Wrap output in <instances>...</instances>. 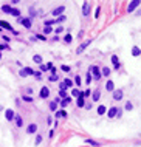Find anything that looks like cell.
Returning <instances> with one entry per match:
<instances>
[{"mask_svg":"<svg viewBox=\"0 0 141 147\" xmlns=\"http://www.w3.org/2000/svg\"><path fill=\"white\" fill-rule=\"evenodd\" d=\"M39 98H42V99H47V98H50V88L44 85L42 88H40V91H39Z\"/></svg>","mask_w":141,"mask_h":147,"instance_id":"6","label":"cell"},{"mask_svg":"<svg viewBox=\"0 0 141 147\" xmlns=\"http://www.w3.org/2000/svg\"><path fill=\"white\" fill-rule=\"evenodd\" d=\"M62 31H64V26H57V28L54 29V33H56V34H61Z\"/></svg>","mask_w":141,"mask_h":147,"instance_id":"47","label":"cell"},{"mask_svg":"<svg viewBox=\"0 0 141 147\" xmlns=\"http://www.w3.org/2000/svg\"><path fill=\"white\" fill-rule=\"evenodd\" d=\"M76 105H78V107L79 108H82V107H84V105H85V99H84V96H79V98H76Z\"/></svg>","mask_w":141,"mask_h":147,"instance_id":"15","label":"cell"},{"mask_svg":"<svg viewBox=\"0 0 141 147\" xmlns=\"http://www.w3.org/2000/svg\"><path fill=\"white\" fill-rule=\"evenodd\" d=\"M96 111H98V115H99V116H102V115H105L107 108H105V105H99V107L96 108Z\"/></svg>","mask_w":141,"mask_h":147,"instance_id":"26","label":"cell"},{"mask_svg":"<svg viewBox=\"0 0 141 147\" xmlns=\"http://www.w3.org/2000/svg\"><path fill=\"white\" fill-rule=\"evenodd\" d=\"M85 144H89V146H93V147H101V144L98 143V141H95V139H90V138H87L85 141H84Z\"/></svg>","mask_w":141,"mask_h":147,"instance_id":"17","label":"cell"},{"mask_svg":"<svg viewBox=\"0 0 141 147\" xmlns=\"http://www.w3.org/2000/svg\"><path fill=\"white\" fill-rule=\"evenodd\" d=\"M45 67H47V70H51V68H53V63H51V62H48Z\"/></svg>","mask_w":141,"mask_h":147,"instance_id":"54","label":"cell"},{"mask_svg":"<svg viewBox=\"0 0 141 147\" xmlns=\"http://www.w3.org/2000/svg\"><path fill=\"white\" fill-rule=\"evenodd\" d=\"M11 16H14V17H17V19H19V17H20V9L13 8V9H11Z\"/></svg>","mask_w":141,"mask_h":147,"instance_id":"31","label":"cell"},{"mask_svg":"<svg viewBox=\"0 0 141 147\" xmlns=\"http://www.w3.org/2000/svg\"><path fill=\"white\" fill-rule=\"evenodd\" d=\"M112 93H113V95H112V98H113L115 101H121V99H122V96H124V90H122V88H118V90H113Z\"/></svg>","mask_w":141,"mask_h":147,"instance_id":"5","label":"cell"},{"mask_svg":"<svg viewBox=\"0 0 141 147\" xmlns=\"http://www.w3.org/2000/svg\"><path fill=\"white\" fill-rule=\"evenodd\" d=\"M53 122H54V121H53V118H51V116H48V118H47V124H48V126H51Z\"/></svg>","mask_w":141,"mask_h":147,"instance_id":"49","label":"cell"},{"mask_svg":"<svg viewBox=\"0 0 141 147\" xmlns=\"http://www.w3.org/2000/svg\"><path fill=\"white\" fill-rule=\"evenodd\" d=\"M82 95V91H79L78 88H71V93H70V98H79Z\"/></svg>","mask_w":141,"mask_h":147,"instance_id":"21","label":"cell"},{"mask_svg":"<svg viewBox=\"0 0 141 147\" xmlns=\"http://www.w3.org/2000/svg\"><path fill=\"white\" fill-rule=\"evenodd\" d=\"M33 73H34L33 68H30V67H23L20 71H19V76H20V78H28V76H33Z\"/></svg>","mask_w":141,"mask_h":147,"instance_id":"3","label":"cell"},{"mask_svg":"<svg viewBox=\"0 0 141 147\" xmlns=\"http://www.w3.org/2000/svg\"><path fill=\"white\" fill-rule=\"evenodd\" d=\"M26 133H28V135H34V133H37V124H36V122H31V124L26 127Z\"/></svg>","mask_w":141,"mask_h":147,"instance_id":"10","label":"cell"},{"mask_svg":"<svg viewBox=\"0 0 141 147\" xmlns=\"http://www.w3.org/2000/svg\"><path fill=\"white\" fill-rule=\"evenodd\" d=\"M14 122H16L17 127H23V119H22L20 115H16V116H14Z\"/></svg>","mask_w":141,"mask_h":147,"instance_id":"18","label":"cell"},{"mask_svg":"<svg viewBox=\"0 0 141 147\" xmlns=\"http://www.w3.org/2000/svg\"><path fill=\"white\" fill-rule=\"evenodd\" d=\"M2 37H3L5 42H9V37H8V36H2Z\"/></svg>","mask_w":141,"mask_h":147,"instance_id":"55","label":"cell"},{"mask_svg":"<svg viewBox=\"0 0 141 147\" xmlns=\"http://www.w3.org/2000/svg\"><path fill=\"white\" fill-rule=\"evenodd\" d=\"M0 59H2V53H0Z\"/></svg>","mask_w":141,"mask_h":147,"instance_id":"57","label":"cell"},{"mask_svg":"<svg viewBox=\"0 0 141 147\" xmlns=\"http://www.w3.org/2000/svg\"><path fill=\"white\" fill-rule=\"evenodd\" d=\"M22 99H23L25 102H33V98H31V96H23Z\"/></svg>","mask_w":141,"mask_h":147,"instance_id":"46","label":"cell"},{"mask_svg":"<svg viewBox=\"0 0 141 147\" xmlns=\"http://www.w3.org/2000/svg\"><path fill=\"white\" fill-rule=\"evenodd\" d=\"M61 70H62V71H70V67H68V65H62Z\"/></svg>","mask_w":141,"mask_h":147,"instance_id":"51","label":"cell"},{"mask_svg":"<svg viewBox=\"0 0 141 147\" xmlns=\"http://www.w3.org/2000/svg\"><path fill=\"white\" fill-rule=\"evenodd\" d=\"M33 76H34L36 79H40V78H42V73H40V71H34V73H33Z\"/></svg>","mask_w":141,"mask_h":147,"instance_id":"43","label":"cell"},{"mask_svg":"<svg viewBox=\"0 0 141 147\" xmlns=\"http://www.w3.org/2000/svg\"><path fill=\"white\" fill-rule=\"evenodd\" d=\"M37 16H39V13L36 11V8H30V19H34Z\"/></svg>","mask_w":141,"mask_h":147,"instance_id":"30","label":"cell"},{"mask_svg":"<svg viewBox=\"0 0 141 147\" xmlns=\"http://www.w3.org/2000/svg\"><path fill=\"white\" fill-rule=\"evenodd\" d=\"M54 23H56V22H54V19H50V20H45V22H44V25H45V26H51V25H54Z\"/></svg>","mask_w":141,"mask_h":147,"instance_id":"39","label":"cell"},{"mask_svg":"<svg viewBox=\"0 0 141 147\" xmlns=\"http://www.w3.org/2000/svg\"><path fill=\"white\" fill-rule=\"evenodd\" d=\"M61 118H67L65 110H56V119H61Z\"/></svg>","mask_w":141,"mask_h":147,"instance_id":"22","label":"cell"},{"mask_svg":"<svg viewBox=\"0 0 141 147\" xmlns=\"http://www.w3.org/2000/svg\"><path fill=\"white\" fill-rule=\"evenodd\" d=\"M14 116H16V113H14L13 108H5V118H6V121L13 122L14 121Z\"/></svg>","mask_w":141,"mask_h":147,"instance_id":"7","label":"cell"},{"mask_svg":"<svg viewBox=\"0 0 141 147\" xmlns=\"http://www.w3.org/2000/svg\"><path fill=\"white\" fill-rule=\"evenodd\" d=\"M122 116V110L121 108H118V113H116V118H121Z\"/></svg>","mask_w":141,"mask_h":147,"instance_id":"53","label":"cell"},{"mask_svg":"<svg viewBox=\"0 0 141 147\" xmlns=\"http://www.w3.org/2000/svg\"><path fill=\"white\" fill-rule=\"evenodd\" d=\"M90 95H92V90H90V88H87L85 91H82V96H84V99H87Z\"/></svg>","mask_w":141,"mask_h":147,"instance_id":"38","label":"cell"},{"mask_svg":"<svg viewBox=\"0 0 141 147\" xmlns=\"http://www.w3.org/2000/svg\"><path fill=\"white\" fill-rule=\"evenodd\" d=\"M62 84H64V87H65V88H70V87H73V81H71V79H64Z\"/></svg>","mask_w":141,"mask_h":147,"instance_id":"28","label":"cell"},{"mask_svg":"<svg viewBox=\"0 0 141 147\" xmlns=\"http://www.w3.org/2000/svg\"><path fill=\"white\" fill-rule=\"evenodd\" d=\"M0 9H2V13H5V14H11V9H13V6H11V5H3Z\"/></svg>","mask_w":141,"mask_h":147,"instance_id":"24","label":"cell"},{"mask_svg":"<svg viewBox=\"0 0 141 147\" xmlns=\"http://www.w3.org/2000/svg\"><path fill=\"white\" fill-rule=\"evenodd\" d=\"M40 143H42V136H40V135H37V136H36V141H34V144L39 146Z\"/></svg>","mask_w":141,"mask_h":147,"instance_id":"42","label":"cell"},{"mask_svg":"<svg viewBox=\"0 0 141 147\" xmlns=\"http://www.w3.org/2000/svg\"><path fill=\"white\" fill-rule=\"evenodd\" d=\"M37 39H39V40H42V42H45V40H47V37L44 36V34H37V37H36V40H37Z\"/></svg>","mask_w":141,"mask_h":147,"instance_id":"45","label":"cell"},{"mask_svg":"<svg viewBox=\"0 0 141 147\" xmlns=\"http://www.w3.org/2000/svg\"><path fill=\"white\" fill-rule=\"evenodd\" d=\"M90 96H92V101H93V102H98L99 99H101V90H99V88H96V90H93Z\"/></svg>","mask_w":141,"mask_h":147,"instance_id":"9","label":"cell"},{"mask_svg":"<svg viewBox=\"0 0 141 147\" xmlns=\"http://www.w3.org/2000/svg\"><path fill=\"white\" fill-rule=\"evenodd\" d=\"M64 11H65V6L62 5V6H57L56 9H53L51 14L54 16V17H59V16H64Z\"/></svg>","mask_w":141,"mask_h":147,"instance_id":"11","label":"cell"},{"mask_svg":"<svg viewBox=\"0 0 141 147\" xmlns=\"http://www.w3.org/2000/svg\"><path fill=\"white\" fill-rule=\"evenodd\" d=\"M57 79H59V76H57V74H51L50 78H48V81H50V82H56Z\"/></svg>","mask_w":141,"mask_h":147,"instance_id":"40","label":"cell"},{"mask_svg":"<svg viewBox=\"0 0 141 147\" xmlns=\"http://www.w3.org/2000/svg\"><path fill=\"white\" fill-rule=\"evenodd\" d=\"M0 28H5V29H8V31H11L13 34H16V36H19V33H17L16 29H14L13 26H11L8 22H5V20H0Z\"/></svg>","mask_w":141,"mask_h":147,"instance_id":"4","label":"cell"},{"mask_svg":"<svg viewBox=\"0 0 141 147\" xmlns=\"http://www.w3.org/2000/svg\"><path fill=\"white\" fill-rule=\"evenodd\" d=\"M5 50H9V46H8L6 43H0V53L5 51Z\"/></svg>","mask_w":141,"mask_h":147,"instance_id":"41","label":"cell"},{"mask_svg":"<svg viewBox=\"0 0 141 147\" xmlns=\"http://www.w3.org/2000/svg\"><path fill=\"white\" fill-rule=\"evenodd\" d=\"M33 62L37 63V65H40V63H42V56H40V54H34L33 56Z\"/></svg>","mask_w":141,"mask_h":147,"instance_id":"25","label":"cell"},{"mask_svg":"<svg viewBox=\"0 0 141 147\" xmlns=\"http://www.w3.org/2000/svg\"><path fill=\"white\" fill-rule=\"evenodd\" d=\"M48 107H50V111H56V110H57V104H56L54 101H51Z\"/></svg>","mask_w":141,"mask_h":147,"instance_id":"33","label":"cell"},{"mask_svg":"<svg viewBox=\"0 0 141 147\" xmlns=\"http://www.w3.org/2000/svg\"><path fill=\"white\" fill-rule=\"evenodd\" d=\"M0 31H2V28H0Z\"/></svg>","mask_w":141,"mask_h":147,"instance_id":"58","label":"cell"},{"mask_svg":"<svg viewBox=\"0 0 141 147\" xmlns=\"http://www.w3.org/2000/svg\"><path fill=\"white\" fill-rule=\"evenodd\" d=\"M90 82H92V74H90V71H87V74H85V84L90 85Z\"/></svg>","mask_w":141,"mask_h":147,"instance_id":"36","label":"cell"},{"mask_svg":"<svg viewBox=\"0 0 141 147\" xmlns=\"http://www.w3.org/2000/svg\"><path fill=\"white\" fill-rule=\"evenodd\" d=\"M2 110H5V108H3V107H2V105H0V111H2Z\"/></svg>","mask_w":141,"mask_h":147,"instance_id":"56","label":"cell"},{"mask_svg":"<svg viewBox=\"0 0 141 147\" xmlns=\"http://www.w3.org/2000/svg\"><path fill=\"white\" fill-rule=\"evenodd\" d=\"M99 14H101V8L98 6V8L95 9V17H96V19H99Z\"/></svg>","mask_w":141,"mask_h":147,"instance_id":"44","label":"cell"},{"mask_svg":"<svg viewBox=\"0 0 141 147\" xmlns=\"http://www.w3.org/2000/svg\"><path fill=\"white\" fill-rule=\"evenodd\" d=\"M90 43H92V40H90V39H89V40H87V42H84V43H81V46H79V48H78V50H76V53H78V54H81V53H82V51H84V50H85V48H87V46H89Z\"/></svg>","mask_w":141,"mask_h":147,"instance_id":"14","label":"cell"},{"mask_svg":"<svg viewBox=\"0 0 141 147\" xmlns=\"http://www.w3.org/2000/svg\"><path fill=\"white\" fill-rule=\"evenodd\" d=\"M105 90H107V91H113L115 90V82L113 81H107V84H105Z\"/></svg>","mask_w":141,"mask_h":147,"instance_id":"20","label":"cell"},{"mask_svg":"<svg viewBox=\"0 0 141 147\" xmlns=\"http://www.w3.org/2000/svg\"><path fill=\"white\" fill-rule=\"evenodd\" d=\"M57 96H59L61 99H67V98H68L67 91H64V90H59V95H57Z\"/></svg>","mask_w":141,"mask_h":147,"instance_id":"35","label":"cell"},{"mask_svg":"<svg viewBox=\"0 0 141 147\" xmlns=\"http://www.w3.org/2000/svg\"><path fill=\"white\" fill-rule=\"evenodd\" d=\"M112 62H113V67H115V70H118L121 65H119V62H118V56L116 54H113L112 56Z\"/></svg>","mask_w":141,"mask_h":147,"instance_id":"23","label":"cell"},{"mask_svg":"<svg viewBox=\"0 0 141 147\" xmlns=\"http://www.w3.org/2000/svg\"><path fill=\"white\" fill-rule=\"evenodd\" d=\"M74 82H76V85H81V78H79V76H74Z\"/></svg>","mask_w":141,"mask_h":147,"instance_id":"48","label":"cell"},{"mask_svg":"<svg viewBox=\"0 0 141 147\" xmlns=\"http://www.w3.org/2000/svg\"><path fill=\"white\" fill-rule=\"evenodd\" d=\"M138 6H140V0H132L127 6V13H133L135 8H138Z\"/></svg>","mask_w":141,"mask_h":147,"instance_id":"8","label":"cell"},{"mask_svg":"<svg viewBox=\"0 0 141 147\" xmlns=\"http://www.w3.org/2000/svg\"><path fill=\"white\" fill-rule=\"evenodd\" d=\"M140 54H141V50H140V46H132V56L133 57H140Z\"/></svg>","mask_w":141,"mask_h":147,"instance_id":"19","label":"cell"},{"mask_svg":"<svg viewBox=\"0 0 141 147\" xmlns=\"http://www.w3.org/2000/svg\"><path fill=\"white\" fill-rule=\"evenodd\" d=\"M42 71H47V67L44 65V63H40V73H42Z\"/></svg>","mask_w":141,"mask_h":147,"instance_id":"52","label":"cell"},{"mask_svg":"<svg viewBox=\"0 0 141 147\" xmlns=\"http://www.w3.org/2000/svg\"><path fill=\"white\" fill-rule=\"evenodd\" d=\"M51 33H53V28H51V26H45V28H44V36H45V37L48 36V34H51Z\"/></svg>","mask_w":141,"mask_h":147,"instance_id":"32","label":"cell"},{"mask_svg":"<svg viewBox=\"0 0 141 147\" xmlns=\"http://www.w3.org/2000/svg\"><path fill=\"white\" fill-rule=\"evenodd\" d=\"M90 74H92V79H95V81H99L101 79V71H99V68L96 67V65H93V67H90Z\"/></svg>","mask_w":141,"mask_h":147,"instance_id":"2","label":"cell"},{"mask_svg":"<svg viewBox=\"0 0 141 147\" xmlns=\"http://www.w3.org/2000/svg\"><path fill=\"white\" fill-rule=\"evenodd\" d=\"M70 102H71V98H70V96H68L67 99H61V102H59V105H61V110H62V108H65V107H67V105H68Z\"/></svg>","mask_w":141,"mask_h":147,"instance_id":"16","label":"cell"},{"mask_svg":"<svg viewBox=\"0 0 141 147\" xmlns=\"http://www.w3.org/2000/svg\"><path fill=\"white\" fill-rule=\"evenodd\" d=\"M17 22H19L23 28H26V29H31V26H33V20L30 19V17H19Z\"/></svg>","mask_w":141,"mask_h":147,"instance_id":"1","label":"cell"},{"mask_svg":"<svg viewBox=\"0 0 141 147\" xmlns=\"http://www.w3.org/2000/svg\"><path fill=\"white\" fill-rule=\"evenodd\" d=\"M107 116L110 118V119H113V118H116V113H118V107H112V108H109L107 111Z\"/></svg>","mask_w":141,"mask_h":147,"instance_id":"12","label":"cell"},{"mask_svg":"<svg viewBox=\"0 0 141 147\" xmlns=\"http://www.w3.org/2000/svg\"><path fill=\"white\" fill-rule=\"evenodd\" d=\"M124 108H126L127 111H132V110H133V105H132V102H130V101H127V102H126V105H124Z\"/></svg>","mask_w":141,"mask_h":147,"instance_id":"34","label":"cell"},{"mask_svg":"<svg viewBox=\"0 0 141 147\" xmlns=\"http://www.w3.org/2000/svg\"><path fill=\"white\" fill-rule=\"evenodd\" d=\"M110 73H112V71H110V68H109V67H104V68L101 70V76H105V78H109Z\"/></svg>","mask_w":141,"mask_h":147,"instance_id":"27","label":"cell"},{"mask_svg":"<svg viewBox=\"0 0 141 147\" xmlns=\"http://www.w3.org/2000/svg\"><path fill=\"white\" fill-rule=\"evenodd\" d=\"M84 108H85V110H90V108H92V102H85Z\"/></svg>","mask_w":141,"mask_h":147,"instance_id":"50","label":"cell"},{"mask_svg":"<svg viewBox=\"0 0 141 147\" xmlns=\"http://www.w3.org/2000/svg\"><path fill=\"white\" fill-rule=\"evenodd\" d=\"M64 42H65V43H71L73 42V36H71V34H65V36H64Z\"/></svg>","mask_w":141,"mask_h":147,"instance_id":"29","label":"cell"},{"mask_svg":"<svg viewBox=\"0 0 141 147\" xmlns=\"http://www.w3.org/2000/svg\"><path fill=\"white\" fill-rule=\"evenodd\" d=\"M89 14H90V5L87 2H84V3H82V16L87 17Z\"/></svg>","mask_w":141,"mask_h":147,"instance_id":"13","label":"cell"},{"mask_svg":"<svg viewBox=\"0 0 141 147\" xmlns=\"http://www.w3.org/2000/svg\"><path fill=\"white\" fill-rule=\"evenodd\" d=\"M65 20H67V17H65V16H59V17H57V19H56L54 22H56V23H64Z\"/></svg>","mask_w":141,"mask_h":147,"instance_id":"37","label":"cell"}]
</instances>
